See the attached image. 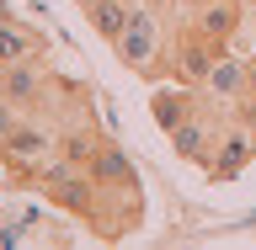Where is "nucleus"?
<instances>
[{
    "instance_id": "f257e3e1",
    "label": "nucleus",
    "mask_w": 256,
    "mask_h": 250,
    "mask_svg": "<svg viewBox=\"0 0 256 250\" xmlns=\"http://www.w3.org/2000/svg\"><path fill=\"white\" fill-rule=\"evenodd\" d=\"M38 192H43L59 213H70V219H80V224H96V213H102V187H96L91 165H75V160H64V155H54L43 171H38Z\"/></svg>"
},
{
    "instance_id": "f03ea898",
    "label": "nucleus",
    "mask_w": 256,
    "mask_h": 250,
    "mask_svg": "<svg viewBox=\"0 0 256 250\" xmlns=\"http://www.w3.org/2000/svg\"><path fill=\"white\" fill-rule=\"evenodd\" d=\"M54 155H59V133H54L38 112H27V117L16 123V133L0 144V165H6L22 187H38V171H43Z\"/></svg>"
},
{
    "instance_id": "7ed1b4c3",
    "label": "nucleus",
    "mask_w": 256,
    "mask_h": 250,
    "mask_svg": "<svg viewBox=\"0 0 256 250\" xmlns=\"http://www.w3.org/2000/svg\"><path fill=\"white\" fill-rule=\"evenodd\" d=\"M112 53H118V64L134 69V75H160V16H155L150 0L134 5V16H128V27L118 32Z\"/></svg>"
},
{
    "instance_id": "20e7f679",
    "label": "nucleus",
    "mask_w": 256,
    "mask_h": 250,
    "mask_svg": "<svg viewBox=\"0 0 256 250\" xmlns=\"http://www.w3.org/2000/svg\"><path fill=\"white\" fill-rule=\"evenodd\" d=\"M219 53H230V43H214L198 21H187V27L176 32V43H171V75L187 80V85H203L208 69L219 64Z\"/></svg>"
},
{
    "instance_id": "39448f33",
    "label": "nucleus",
    "mask_w": 256,
    "mask_h": 250,
    "mask_svg": "<svg viewBox=\"0 0 256 250\" xmlns=\"http://www.w3.org/2000/svg\"><path fill=\"white\" fill-rule=\"evenodd\" d=\"M0 96L16 101L22 112H38L54 96V80L43 75V59H16V64H0Z\"/></svg>"
},
{
    "instance_id": "423d86ee",
    "label": "nucleus",
    "mask_w": 256,
    "mask_h": 250,
    "mask_svg": "<svg viewBox=\"0 0 256 250\" xmlns=\"http://www.w3.org/2000/svg\"><path fill=\"white\" fill-rule=\"evenodd\" d=\"M251 160H256L251 128H246V123H230V128H219V149H214V160H208L203 171H208V181H214V187H224V181H235Z\"/></svg>"
},
{
    "instance_id": "0eeeda50",
    "label": "nucleus",
    "mask_w": 256,
    "mask_h": 250,
    "mask_svg": "<svg viewBox=\"0 0 256 250\" xmlns=\"http://www.w3.org/2000/svg\"><path fill=\"white\" fill-rule=\"evenodd\" d=\"M246 5L251 0H187V21H198L214 43H235L240 21H246Z\"/></svg>"
},
{
    "instance_id": "6e6552de",
    "label": "nucleus",
    "mask_w": 256,
    "mask_h": 250,
    "mask_svg": "<svg viewBox=\"0 0 256 250\" xmlns=\"http://www.w3.org/2000/svg\"><path fill=\"white\" fill-rule=\"evenodd\" d=\"M166 139H171V149L187 160V165H208V160H214V149H219V123H208L203 112H192L187 123L171 128Z\"/></svg>"
},
{
    "instance_id": "1a4fd4ad",
    "label": "nucleus",
    "mask_w": 256,
    "mask_h": 250,
    "mask_svg": "<svg viewBox=\"0 0 256 250\" xmlns=\"http://www.w3.org/2000/svg\"><path fill=\"white\" fill-rule=\"evenodd\" d=\"M192 112H198V96H192L187 80H171V85H155V91H150V117H155L160 133L182 128Z\"/></svg>"
},
{
    "instance_id": "9d476101",
    "label": "nucleus",
    "mask_w": 256,
    "mask_h": 250,
    "mask_svg": "<svg viewBox=\"0 0 256 250\" xmlns=\"http://www.w3.org/2000/svg\"><path fill=\"white\" fill-rule=\"evenodd\" d=\"M48 53V32L22 21V16H6L0 21V64H16V59H43Z\"/></svg>"
},
{
    "instance_id": "9b49d317",
    "label": "nucleus",
    "mask_w": 256,
    "mask_h": 250,
    "mask_svg": "<svg viewBox=\"0 0 256 250\" xmlns=\"http://www.w3.org/2000/svg\"><path fill=\"white\" fill-rule=\"evenodd\" d=\"M107 133L96 128V117H70V123L59 128V155L64 160H75V165H91L102 149H107Z\"/></svg>"
},
{
    "instance_id": "f8f14e48",
    "label": "nucleus",
    "mask_w": 256,
    "mask_h": 250,
    "mask_svg": "<svg viewBox=\"0 0 256 250\" xmlns=\"http://www.w3.org/2000/svg\"><path fill=\"white\" fill-rule=\"evenodd\" d=\"M208 101H219V107H235L240 96H246V59L240 53H219V64L208 69V80L198 85Z\"/></svg>"
},
{
    "instance_id": "ddd939ff",
    "label": "nucleus",
    "mask_w": 256,
    "mask_h": 250,
    "mask_svg": "<svg viewBox=\"0 0 256 250\" xmlns=\"http://www.w3.org/2000/svg\"><path fill=\"white\" fill-rule=\"evenodd\" d=\"M80 11H86V21H91V32L102 43H118V32H123L128 16H134V0H86Z\"/></svg>"
},
{
    "instance_id": "4468645a",
    "label": "nucleus",
    "mask_w": 256,
    "mask_h": 250,
    "mask_svg": "<svg viewBox=\"0 0 256 250\" xmlns=\"http://www.w3.org/2000/svg\"><path fill=\"white\" fill-rule=\"evenodd\" d=\"M91 176L102 192H123V187H139V176H134V165H128V155L118 149V144H107L102 155L91 160Z\"/></svg>"
},
{
    "instance_id": "2eb2a0df",
    "label": "nucleus",
    "mask_w": 256,
    "mask_h": 250,
    "mask_svg": "<svg viewBox=\"0 0 256 250\" xmlns=\"http://www.w3.org/2000/svg\"><path fill=\"white\" fill-rule=\"evenodd\" d=\"M22 117H27V112L16 107V101H6V96H0V144L16 133V123H22Z\"/></svg>"
},
{
    "instance_id": "dca6fc26",
    "label": "nucleus",
    "mask_w": 256,
    "mask_h": 250,
    "mask_svg": "<svg viewBox=\"0 0 256 250\" xmlns=\"http://www.w3.org/2000/svg\"><path fill=\"white\" fill-rule=\"evenodd\" d=\"M246 96H256V53L246 59Z\"/></svg>"
},
{
    "instance_id": "f3484780",
    "label": "nucleus",
    "mask_w": 256,
    "mask_h": 250,
    "mask_svg": "<svg viewBox=\"0 0 256 250\" xmlns=\"http://www.w3.org/2000/svg\"><path fill=\"white\" fill-rule=\"evenodd\" d=\"M246 128H251V149H256V117H251V123H246Z\"/></svg>"
},
{
    "instance_id": "a211bd4d",
    "label": "nucleus",
    "mask_w": 256,
    "mask_h": 250,
    "mask_svg": "<svg viewBox=\"0 0 256 250\" xmlns=\"http://www.w3.org/2000/svg\"><path fill=\"white\" fill-rule=\"evenodd\" d=\"M6 16H11V5H6V0H0V21H6Z\"/></svg>"
},
{
    "instance_id": "6ab92c4d",
    "label": "nucleus",
    "mask_w": 256,
    "mask_h": 250,
    "mask_svg": "<svg viewBox=\"0 0 256 250\" xmlns=\"http://www.w3.org/2000/svg\"><path fill=\"white\" fill-rule=\"evenodd\" d=\"M75 5H86V0H75Z\"/></svg>"
},
{
    "instance_id": "aec40b11",
    "label": "nucleus",
    "mask_w": 256,
    "mask_h": 250,
    "mask_svg": "<svg viewBox=\"0 0 256 250\" xmlns=\"http://www.w3.org/2000/svg\"><path fill=\"white\" fill-rule=\"evenodd\" d=\"M134 5H139V0H134Z\"/></svg>"
},
{
    "instance_id": "412c9836",
    "label": "nucleus",
    "mask_w": 256,
    "mask_h": 250,
    "mask_svg": "<svg viewBox=\"0 0 256 250\" xmlns=\"http://www.w3.org/2000/svg\"><path fill=\"white\" fill-rule=\"evenodd\" d=\"M251 5H256V0H251Z\"/></svg>"
}]
</instances>
